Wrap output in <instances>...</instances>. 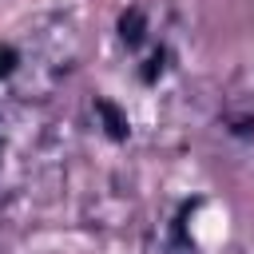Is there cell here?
<instances>
[{"mask_svg": "<svg viewBox=\"0 0 254 254\" xmlns=\"http://www.w3.org/2000/svg\"><path fill=\"white\" fill-rule=\"evenodd\" d=\"M95 115L103 119V127H107L111 139H127V115H123L111 99H95Z\"/></svg>", "mask_w": 254, "mask_h": 254, "instance_id": "1", "label": "cell"}, {"mask_svg": "<svg viewBox=\"0 0 254 254\" xmlns=\"http://www.w3.org/2000/svg\"><path fill=\"white\" fill-rule=\"evenodd\" d=\"M143 32H147V20H143V12H139V8L123 12V20H119V40H123L127 48H135V44H143Z\"/></svg>", "mask_w": 254, "mask_h": 254, "instance_id": "2", "label": "cell"}, {"mask_svg": "<svg viewBox=\"0 0 254 254\" xmlns=\"http://www.w3.org/2000/svg\"><path fill=\"white\" fill-rule=\"evenodd\" d=\"M16 64H20V56H16L8 44H0V79H4V75H12V71H16Z\"/></svg>", "mask_w": 254, "mask_h": 254, "instance_id": "3", "label": "cell"}]
</instances>
